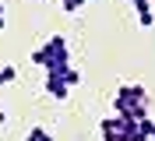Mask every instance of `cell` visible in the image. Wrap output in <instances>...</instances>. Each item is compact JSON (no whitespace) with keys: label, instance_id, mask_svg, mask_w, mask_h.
Segmentation results:
<instances>
[{"label":"cell","instance_id":"8fae6325","mask_svg":"<svg viewBox=\"0 0 155 141\" xmlns=\"http://www.w3.org/2000/svg\"><path fill=\"white\" fill-rule=\"evenodd\" d=\"M152 141H155V120H152Z\"/></svg>","mask_w":155,"mask_h":141},{"label":"cell","instance_id":"7a4b0ae2","mask_svg":"<svg viewBox=\"0 0 155 141\" xmlns=\"http://www.w3.org/2000/svg\"><path fill=\"white\" fill-rule=\"evenodd\" d=\"M113 109L116 116H124V120H145L148 116V92L145 85H120L113 95Z\"/></svg>","mask_w":155,"mask_h":141},{"label":"cell","instance_id":"9c48e42d","mask_svg":"<svg viewBox=\"0 0 155 141\" xmlns=\"http://www.w3.org/2000/svg\"><path fill=\"white\" fill-rule=\"evenodd\" d=\"M60 4H64V11H67V14H74V11H81L88 4V0H60Z\"/></svg>","mask_w":155,"mask_h":141},{"label":"cell","instance_id":"ba28073f","mask_svg":"<svg viewBox=\"0 0 155 141\" xmlns=\"http://www.w3.org/2000/svg\"><path fill=\"white\" fill-rule=\"evenodd\" d=\"M60 78H64V81H67L71 88H74V85H81V71H78V67H67V71H64Z\"/></svg>","mask_w":155,"mask_h":141},{"label":"cell","instance_id":"8992f818","mask_svg":"<svg viewBox=\"0 0 155 141\" xmlns=\"http://www.w3.org/2000/svg\"><path fill=\"white\" fill-rule=\"evenodd\" d=\"M25 141H53V134H49L46 127H39V123H35V127L25 134Z\"/></svg>","mask_w":155,"mask_h":141},{"label":"cell","instance_id":"6da1fadb","mask_svg":"<svg viewBox=\"0 0 155 141\" xmlns=\"http://www.w3.org/2000/svg\"><path fill=\"white\" fill-rule=\"evenodd\" d=\"M32 64L42 67L46 74H64L71 67V46H67V39L64 35H49L42 46L32 53Z\"/></svg>","mask_w":155,"mask_h":141},{"label":"cell","instance_id":"277c9868","mask_svg":"<svg viewBox=\"0 0 155 141\" xmlns=\"http://www.w3.org/2000/svg\"><path fill=\"white\" fill-rule=\"evenodd\" d=\"M46 95H49V99H57V102H64V99L71 95V85L64 81L60 74H46Z\"/></svg>","mask_w":155,"mask_h":141},{"label":"cell","instance_id":"3957f363","mask_svg":"<svg viewBox=\"0 0 155 141\" xmlns=\"http://www.w3.org/2000/svg\"><path fill=\"white\" fill-rule=\"evenodd\" d=\"M99 134H102V141H130V120L106 116V120L99 123Z\"/></svg>","mask_w":155,"mask_h":141},{"label":"cell","instance_id":"30bf717a","mask_svg":"<svg viewBox=\"0 0 155 141\" xmlns=\"http://www.w3.org/2000/svg\"><path fill=\"white\" fill-rule=\"evenodd\" d=\"M4 25H7V21H4V7H0V32H4Z\"/></svg>","mask_w":155,"mask_h":141},{"label":"cell","instance_id":"5b68a950","mask_svg":"<svg viewBox=\"0 0 155 141\" xmlns=\"http://www.w3.org/2000/svg\"><path fill=\"white\" fill-rule=\"evenodd\" d=\"M130 4H134L137 25H141V28H152V25H155V7L148 4V0H130Z\"/></svg>","mask_w":155,"mask_h":141},{"label":"cell","instance_id":"52a82bcc","mask_svg":"<svg viewBox=\"0 0 155 141\" xmlns=\"http://www.w3.org/2000/svg\"><path fill=\"white\" fill-rule=\"evenodd\" d=\"M14 78H18V67H14V64H4V67H0V88H4V85H11Z\"/></svg>","mask_w":155,"mask_h":141}]
</instances>
